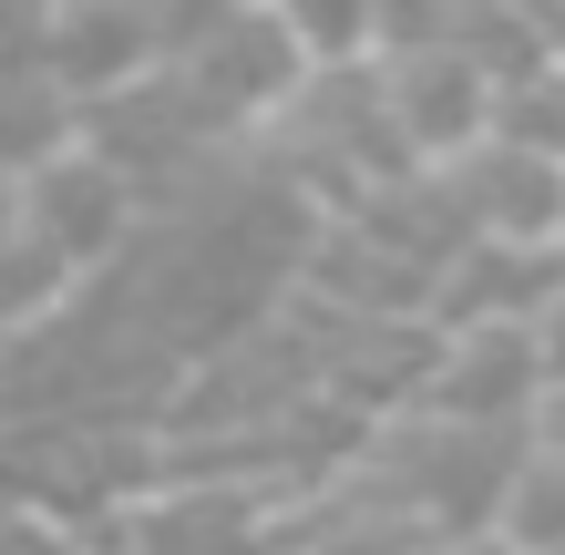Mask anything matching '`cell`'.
Listing matches in <instances>:
<instances>
[{
	"label": "cell",
	"mask_w": 565,
	"mask_h": 555,
	"mask_svg": "<svg viewBox=\"0 0 565 555\" xmlns=\"http://www.w3.org/2000/svg\"><path fill=\"white\" fill-rule=\"evenodd\" d=\"M185 42V11L175 0H52L42 11V52L11 62V73H52L83 114L124 104L135 83H154Z\"/></svg>",
	"instance_id": "obj_1"
},
{
	"label": "cell",
	"mask_w": 565,
	"mask_h": 555,
	"mask_svg": "<svg viewBox=\"0 0 565 555\" xmlns=\"http://www.w3.org/2000/svg\"><path fill=\"white\" fill-rule=\"evenodd\" d=\"M0 206L42 216L52 237L83 257V278H104V268H124V247H135V226H145V175L124 166L104 135H83V145H62L52 166L11 175V195H0Z\"/></svg>",
	"instance_id": "obj_2"
},
{
	"label": "cell",
	"mask_w": 565,
	"mask_h": 555,
	"mask_svg": "<svg viewBox=\"0 0 565 555\" xmlns=\"http://www.w3.org/2000/svg\"><path fill=\"white\" fill-rule=\"evenodd\" d=\"M545 402V350L535 319H473V330H431L422 361V412L443 421H483V433H524Z\"/></svg>",
	"instance_id": "obj_3"
},
{
	"label": "cell",
	"mask_w": 565,
	"mask_h": 555,
	"mask_svg": "<svg viewBox=\"0 0 565 555\" xmlns=\"http://www.w3.org/2000/svg\"><path fill=\"white\" fill-rule=\"evenodd\" d=\"M381 104H391V135H402L412 166H452L493 135V62L462 42L381 52Z\"/></svg>",
	"instance_id": "obj_4"
},
{
	"label": "cell",
	"mask_w": 565,
	"mask_h": 555,
	"mask_svg": "<svg viewBox=\"0 0 565 555\" xmlns=\"http://www.w3.org/2000/svg\"><path fill=\"white\" fill-rule=\"evenodd\" d=\"M452 185V226L462 237H504V247H565V154L483 135L473 154L443 166Z\"/></svg>",
	"instance_id": "obj_5"
},
{
	"label": "cell",
	"mask_w": 565,
	"mask_h": 555,
	"mask_svg": "<svg viewBox=\"0 0 565 555\" xmlns=\"http://www.w3.org/2000/svg\"><path fill=\"white\" fill-rule=\"evenodd\" d=\"M83 288H93V278H83V257L62 247L42 216L0 206V319H11V340H42V330H62Z\"/></svg>",
	"instance_id": "obj_6"
},
{
	"label": "cell",
	"mask_w": 565,
	"mask_h": 555,
	"mask_svg": "<svg viewBox=\"0 0 565 555\" xmlns=\"http://www.w3.org/2000/svg\"><path fill=\"white\" fill-rule=\"evenodd\" d=\"M268 21L309 73H371L391 52V0H268Z\"/></svg>",
	"instance_id": "obj_7"
},
{
	"label": "cell",
	"mask_w": 565,
	"mask_h": 555,
	"mask_svg": "<svg viewBox=\"0 0 565 555\" xmlns=\"http://www.w3.org/2000/svg\"><path fill=\"white\" fill-rule=\"evenodd\" d=\"M493 525H504L514 545H535V555H565V442H535V433H524Z\"/></svg>",
	"instance_id": "obj_8"
},
{
	"label": "cell",
	"mask_w": 565,
	"mask_h": 555,
	"mask_svg": "<svg viewBox=\"0 0 565 555\" xmlns=\"http://www.w3.org/2000/svg\"><path fill=\"white\" fill-rule=\"evenodd\" d=\"M493 135L535 145V154H565V52H535L514 73H493Z\"/></svg>",
	"instance_id": "obj_9"
},
{
	"label": "cell",
	"mask_w": 565,
	"mask_h": 555,
	"mask_svg": "<svg viewBox=\"0 0 565 555\" xmlns=\"http://www.w3.org/2000/svg\"><path fill=\"white\" fill-rule=\"evenodd\" d=\"M0 555H93L83 545V525H73V514H62V504H11V525H0Z\"/></svg>",
	"instance_id": "obj_10"
},
{
	"label": "cell",
	"mask_w": 565,
	"mask_h": 555,
	"mask_svg": "<svg viewBox=\"0 0 565 555\" xmlns=\"http://www.w3.org/2000/svg\"><path fill=\"white\" fill-rule=\"evenodd\" d=\"M535 350H545V381H565V278H555V299L535 309Z\"/></svg>",
	"instance_id": "obj_11"
},
{
	"label": "cell",
	"mask_w": 565,
	"mask_h": 555,
	"mask_svg": "<svg viewBox=\"0 0 565 555\" xmlns=\"http://www.w3.org/2000/svg\"><path fill=\"white\" fill-rule=\"evenodd\" d=\"M381 555H452V535H412V545H381Z\"/></svg>",
	"instance_id": "obj_12"
},
{
	"label": "cell",
	"mask_w": 565,
	"mask_h": 555,
	"mask_svg": "<svg viewBox=\"0 0 565 555\" xmlns=\"http://www.w3.org/2000/svg\"><path fill=\"white\" fill-rule=\"evenodd\" d=\"M257 555H340V545H257Z\"/></svg>",
	"instance_id": "obj_13"
},
{
	"label": "cell",
	"mask_w": 565,
	"mask_h": 555,
	"mask_svg": "<svg viewBox=\"0 0 565 555\" xmlns=\"http://www.w3.org/2000/svg\"><path fill=\"white\" fill-rule=\"evenodd\" d=\"M31 11H52V0H31Z\"/></svg>",
	"instance_id": "obj_14"
}]
</instances>
